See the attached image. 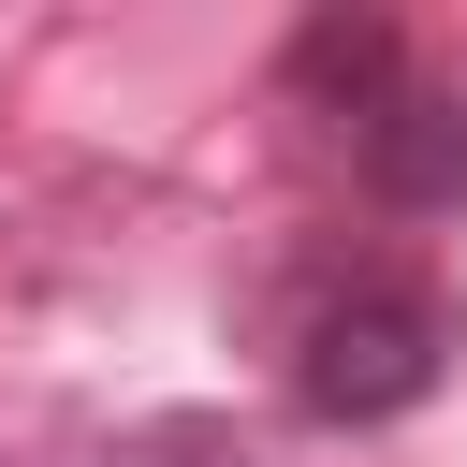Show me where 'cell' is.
<instances>
[{
	"instance_id": "cell-1",
	"label": "cell",
	"mask_w": 467,
	"mask_h": 467,
	"mask_svg": "<svg viewBox=\"0 0 467 467\" xmlns=\"http://www.w3.org/2000/svg\"><path fill=\"white\" fill-rule=\"evenodd\" d=\"M438 379H452V306H438L423 277L336 292V306L306 321V350H292V394H306L321 423H394V409H423Z\"/></svg>"
},
{
	"instance_id": "cell-2",
	"label": "cell",
	"mask_w": 467,
	"mask_h": 467,
	"mask_svg": "<svg viewBox=\"0 0 467 467\" xmlns=\"http://www.w3.org/2000/svg\"><path fill=\"white\" fill-rule=\"evenodd\" d=\"M350 161H365V190L394 204V219H438V204H467V88H438V73H409L365 131H350Z\"/></svg>"
},
{
	"instance_id": "cell-3",
	"label": "cell",
	"mask_w": 467,
	"mask_h": 467,
	"mask_svg": "<svg viewBox=\"0 0 467 467\" xmlns=\"http://www.w3.org/2000/svg\"><path fill=\"white\" fill-rule=\"evenodd\" d=\"M292 88H306L321 117H350V131H365V117L409 88V29H394L379 0H336V15H306V29H292Z\"/></svg>"
},
{
	"instance_id": "cell-4",
	"label": "cell",
	"mask_w": 467,
	"mask_h": 467,
	"mask_svg": "<svg viewBox=\"0 0 467 467\" xmlns=\"http://www.w3.org/2000/svg\"><path fill=\"white\" fill-rule=\"evenodd\" d=\"M29 467H277V452L248 423H219V409H161V423H131L102 452H29Z\"/></svg>"
}]
</instances>
